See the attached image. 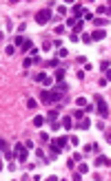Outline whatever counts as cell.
Listing matches in <instances>:
<instances>
[{
    "mask_svg": "<svg viewBox=\"0 0 111 181\" xmlns=\"http://www.w3.org/2000/svg\"><path fill=\"white\" fill-rule=\"evenodd\" d=\"M22 64H25V69H29V66L34 64V58H31V55H29V58H25V62H22Z\"/></svg>",
    "mask_w": 111,
    "mask_h": 181,
    "instance_id": "f1b7e54d",
    "label": "cell"
},
{
    "mask_svg": "<svg viewBox=\"0 0 111 181\" xmlns=\"http://www.w3.org/2000/svg\"><path fill=\"white\" fill-rule=\"evenodd\" d=\"M47 119H49V122H58V108H49Z\"/></svg>",
    "mask_w": 111,
    "mask_h": 181,
    "instance_id": "7c38bea8",
    "label": "cell"
},
{
    "mask_svg": "<svg viewBox=\"0 0 111 181\" xmlns=\"http://www.w3.org/2000/svg\"><path fill=\"white\" fill-rule=\"evenodd\" d=\"M104 38H107V31H104V29H96V31L89 35L91 42H100V40H104Z\"/></svg>",
    "mask_w": 111,
    "mask_h": 181,
    "instance_id": "277c9868",
    "label": "cell"
},
{
    "mask_svg": "<svg viewBox=\"0 0 111 181\" xmlns=\"http://www.w3.org/2000/svg\"><path fill=\"white\" fill-rule=\"evenodd\" d=\"M58 13H60V16H65V13H67V7H65V5H60V7H58Z\"/></svg>",
    "mask_w": 111,
    "mask_h": 181,
    "instance_id": "d6a6232c",
    "label": "cell"
},
{
    "mask_svg": "<svg viewBox=\"0 0 111 181\" xmlns=\"http://www.w3.org/2000/svg\"><path fill=\"white\" fill-rule=\"evenodd\" d=\"M51 128L53 130H60V122H51Z\"/></svg>",
    "mask_w": 111,
    "mask_h": 181,
    "instance_id": "74e56055",
    "label": "cell"
},
{
    "mask_svg": "<svg viewBox=\"0 0 111 181\" xmlns=\"http://www.w3.org/2000/svg\"><path fill=\"white\" fill-rule=\"evenodd\" d=\"M53 47L56 49H62V40H53Z\"/></svg>",
    "mask_w": 111,
    "mask_h": 181,
    "instance_id": "8d00e7d4",
    "label": "cell"
},
{
    "mask_svg": "<svg viewBox=\"0 0 111 181\" xmlns=\"http://www.w3.org/2000/svg\"><path fill=\"white\" fill-rule=\"evenodd\" d=\"M49 66H53V69H58V58H51V60H49Z\"/></svg>",
    "mask_w": 111,
    "mask_h": 181,
    "instance_id": "1f68e13d",
    "label": "cell"
},
{
    "mask_svg": "<svg viewBox=\"0 0 111 181\" xmlns=\"http://www.w3.org/2000/svg\"><path fill=\"white\" fill-rule=\"evenodd\" d=\"M96 108H98V113H100V117H109V106H107V102H104L102 95H96Z\"/></svg>",
    "mask_w": 111,
    "mask_h": 181,
    "instance_id": "7a4b0ae2",
    "label": "cell"
},
{
    "mask_svg": "<svg viewBox=\"0 0 111 181\" xmlns=\"http://www.w3.org/2000/svg\"><path fill=\"white\" fill-rule=\"evenodd\" d=\"M47 73H34V82H42Z\"/></svg>",
    "mask_w": 111,
    "mask_h": 181,
    "instance_id": "d4e9b609",
    "label": "cell"
},
{
    "mask_svg": "<svg viewBox=\"0 0 111 181\" xmlns=\"http://www.w3.org/2000/svg\"><path fill=\"white\" fill-rule=\"evenodd\" d=\"M0 152H2V155L7 157L9 161H11V159H13V155H11V152H9V144L5 139H0Z\"/></svg>",
    "mask_w": 111,
    "mask_h": 181,
    "instance_id": "5b68a950",
    "label": "cell"
},
{
    "mask_svg": "<svg viewBox=\"0 0 111 181\" xmlns=\"http://www.w3.org/2000/svg\"><path fill=\"white\" fill-rule=\"evenodd\" d=\"M85 117V110H73V117L71 119H82Z\"/></svg>",
    "mask_w": 111,
    "mask_h": 181,
    "instance_id": "7402d4cb",
    "label": "cell"
},
{
    "mask_svg": "<svg viewBox=\"0 0 111 181\" xmlns=\"http://www.w3.org/2000/svg\"><path fill=\"white\" fill-rule=\"evenodd\" d=\"M76 104H78V106H82V108H85L87 104H89V99H87V97H78V99H76Z\"/></svg>",
    "mask_w": 111,
    "mask_h": 181,
    "instance_id": "d6986e66",
    "label": "cell"
},
{
    "mask_svg": "<svg viewBox=\"0 0 111 181\" xmlns=\"http://www.w3.org/2000/svg\"><path fill=\"white\" fill-rule=\"evenodd\" d=\"M42 84H44V86H51V84H53V77H51V75H44Z\"/></svg>",
    "mask_w": 111,
    "mask_h": 181,
    "instance_id": "603a6c76",
    "label": "cell"
},
{
    "mask_svg": "<svg viewBox=\"0 0 111 181\" xmlns=\"http://www.w3.org/2000/svg\"><path fill=\"white\" fill-rule=\"evenodd\" d=\"M16 157H18V159H20V164H25V161H27V157H29V150H20V152H16Z\"/></svg>",
    "mask_w": 111,
    "mask_h": 181,
    "instance_id": "5bb4252c",
    "label": "cell"
},
{
    "mask_svg": "<svg viewBox=\"0 0 111 181\" xmlns=\"http://www.w3.org/2000/svg\"><path fill=\"white\" fill-rule=\"evenodd\" d=\"M96 166H107V168H109V166H111V159H109V157H104V155H100L98 159H96Z\"/></svg>",
    "mask_w": 111,
    "mask_h": 181,
    "instance_id": "30bf717a",
    "label": "cell"
},
{
    "mask_svg": "<svg viewBox=\"0 0 111 181\" xmlns=\"http://www.w3.org/2000/svg\"><path fill=\"white\" fill-rule=\"evenodd\" d=\"M51 20V9H40L38 13H36V22L38 25H47Z\"/></svg>",
    "mask_w": 111,
    "mask_h": 181,
    "instance_id": "3957f363",
    "label": "cell"
},
{
    "mask_svg": "<svg viewBox=\"0 0 111 181\" xmlns=\"http://www.w3.org/2000/svg\"><path fill=\"white\" fill-rule=\"evenodd\" d=\"M0 170H2V164H0Z\"/></svg>",
    "mask_w": 111,
    "mask_h": 181,
    "instance_id": "f35d334b",
    "label": "cell"
},
{
    "mask_svg": "<svg viewBox=\"0 0 111 181\" xmlns=\"http://www.w3.org/2000/svg\"><path fill=\"white\" fill-rule=\"evenodd\" d=\"M69 141H71V146H78V144H80V141H78V137H76V135H71V139H69Z\"/></svg>",
    "mask_w": 111,
    "mask_h": 181,
    "instance_id": "d590c367",
    "label": "cell"
},
{
    "mask_svg": "<svg viewBox=\"0 0 111 181\" xmlns=\"http://www.w3.org/2000/svg\"><path fill=\"white\" fill-rule=\"evenodd\" d=\"M60 152H62V150H60L58 146H56V144H53V141H51V155H53V157H58Z\"/></svg>",
    "mask_w": 111,
    "mask_h": 181,
    "instance_id": "ffe728a7",
    "label": "cell"
},
{
    "mask_svg": "<svg viewBox=\"0 0 111 181\" xmlns=\"http://www.w3.org/2000/svg\"><path fill=\"white\" fill-rule=\"evenodd\" d=\"M53 144H56V146H58L60 150H65V148L69 146V137H58V139L53 141Z\"/></svg>",
    "mask_w": 111,
    "mask_h": 181,
    "instance_id": "52a82bcc",
    "label": "cell"
},
{
    "mask_svg": "<svg viewBox=\"0 0 111 181\" xmlns=\"http://www.w3.org/2000/svg\"><path fill=\"white\" fill-rule=\"evenodd\" d=\"M34 146H36L34 141H25V148H27V150H34Z\"/></svg>",
    "mask_w": 111,
    "mask_h": 181,
    "instance_id": "836d02e7",
    "label": "cell"
},
{
    "mask_svg": "<svg viewBox=\"0 0 111 181\" xmlns=\"http://www.w3.org/2000/svg\"><path fill=\"white\" fill-rule=\"evenodd\" d=\"M71 11H73V18H78V20H80V16L85 13V9H82V5H73V7H71Z\"/></svg>",
    "mask_w": 111,
    "mask_h": 181,
    "instance_id": "8fae6325",
    "label": "cell"
},
{
    "mask_svg": "<svg viewBox=\"0 0 111 181\" xmlns=\"http://www.w3.org/2000/svg\"><path fill=\"white\" fill-rule=\"evenodd\" d=\"M53 90H58V93L65 95V93L69 90V86H67V82H56V84H53Z\"/></svg>",
    "mask_w": 111,
    "mask_h": 181,
    "instance_id": "ba28073f",
    "label": "cell"
},
{
    "mask_svg": "<svg viewBox=\"0 0 111 181\" xmlns=\"http://www.w3.org/2000/svg\"><path fill=\"white\" fill-rule=\"evenodd\" d=\"M5 53H7V55H13V53H16V47H7V49H5Z\"/></svg>",
    "mask_w": 111,
    "mask_h": 181,
    "instance_id": "4dcf8cb0",
    "label": "cell"
},
{
    "mask_svg": "<svg viewBox=\"0 0 111 181\" xmlns=\"http://www.w3.org/2000/svg\"><path fill=\"white\" fill-rule=\"evenodd\" d=\"M87 170H89V166H87V164H80V166H78V172H80V174H85Z\"/></svg>",
    "mask_w": 111,
    "mask_h": 181,
    "instance_id": "83f0119b",
    "label": "cell"
},
{
    "mask_svg": "<svg viewBox=\"0 0 111 181\" xmlns=\"http://www.w3.org/2000/svg\"><path fill=\"white\" fill-rule=\"evenodd\" d=\"M85 20H94V13H91V11H85V13H82V22H85Z\"/></svg>",
    "mask_w": 111,
    "mask_h": 181,
    "instance_id": "4316f807",
    "label": "cell"
},
{
    "mask_svg": "<svg viewBox=\"0 0 111 181\" xmlns=\"http://www.w3.org/2000/svg\"><path fill=\"white\" fill-rule=\"evenodd\" d=\"M82 27H85V22H82V20H78V22H76V27H73V31H71V33H76V35H78V31H82Z\"/></svg>",
    "mask_w": 111,
    "mask_h": 181,
    "instance_id": "ac0fdd59",
    "label": "cell"
},
{
    "mask_svg": "<svg viewBox=\"0 0 111 181\" xmlns=\"http://www.w3.org/2000/svg\"><path fill=\"white\" fill-rule=\"evenodd\" d=\"M22 42H25V38L18 35V38H13V47H22Z\"/></svg>",
    "mask_w": 111,
    "mask_h": 181,
    "instance_id": "44dd1931",
    "label": "cell"
},
{
    "mask_svg": "<svg viewBox=\"0 0 111 181\" xmlns=\"http://www.w3.org/2000/svg\"><path fill=\"white\" fill-rule=\"evenodd\" d=\"M27 106H29V108H36V99L29 97V99H27Z\"/></svg>",
    "mask_w": 111,
    "mask_h": 181,
    "instance_id": "e575fe53",
    "label": "cell"
},
{
    "mask_svg": "<svg viewBox=\"0 0 111 181\" xmlns=\"http://www.w3.org/2000/svg\"><path fill=\"white\" fill-rule=\"evenodd\" d=\"M89 126H91V122H89V119H85V117H82V119H80V124H78V128H80V130H89Z\"/></svg>",
    "mask_w": 111,
    "mask_h": 181,
    "instance_id": "2e32d148",
    "label": "cell"
},
{
    "mask_svg": "<svg viewBox=\"0 0 111 181\" xmlns=\"http://www.w3.org/2000/svg\"><path fill=\"white\" fill-rule=\"evenodd\" d=\"M71 126H73V119H71V115L62 117V122H60V128H65V130H71Z\"/></svg>",
    "mask_w": 111,
    "mask_h": 181,
    "instance_id": "8992f818",
    "label": "cell"
},
{
    "mask_svg": "<svg viewBox=\"0 0 111 181\" xmlns=\"http://www.w3.org/2000/svg\"><path fill=\"white\" fill-rule=\"evenodd\" d=\"M20 49L25 51V53H29V51L34 49V40H25V42H22V47H20Z\"/></svg>",
    "mask_w": 111,
    "mask_h": 181,
    "instance_id": "4fadbf2b",
    "label": "cell"
},
{
    "mask_svg": "<svg viewBox=\"0 0 111 181\" xmlns=\"http://www.w3.org/2000/svg\"><path fill=\"white\" fill-rule=\"evenodd\" d=\"M67 55H69L67 49H58V58H67Z\"/></svg>",
    "mask_w": 111,
    "mask_h": 181,
    "instance_id": "f546056e",
    "label": "cell"
},
{
    "mask_svg": "<svg viewBox=\"0 0 111 181\" xmlns=\"http://www.w3.org/2000/svg\"><path fill=\"white\" fill-rule=\"evenodd\" d=\"M65 75H67V71H65V69H56V73H53V80H56V82H62V80H65Z\"/></svg>",
    "mask_w": 111,
    "mask_h": 181,
    "instance_id": "9c48e42d",
    "label": "cell"
},
{
    "mask_svg": "<svg viewBox=\"0 0 111 181\" xmlns=\"http://www.w3.org/2000/svg\"><path fill=\"white\" fill-rule=\"evenodd\" d=\"M98 13H107V16H109V7H107V5H100V7H98Z\"/></svg>",
    "mask_w": 111,
    "mask_h": 181,
    "instance_id": "484cf974",
    "label": "cell"
},
{
    "mask_svg": "<svg viewBox=\"0 0 111 181\" xmlns=\"http://www.w3.org/2000/svg\"><path fill=\"white\" fill-rule=\"evenodd\" d=\"M109 69H111V66H109V60H104L102 64H100V71H102V73H107Z\"/></svg>",
    "mask_w": 111,
    "mask_h": 181,
    "instance_id": "cb8c5ba5",
    "label": "cell"
},
{
    "mask_svg": "<svg viewBox=\"0 0 111 181\" xmlns=\"http://www.w3.org/2000/svg\"><path fill=\"white\" fill-rule=\"evenodd\" d=\"M40 99L44 104H60L62 93H58V90H40Z\"/></svg>",
    "mask_w": 111,
    "mask_h": 181,
    "instance_id": "6da1fadb",
    "label": "cell"
},
{
    "mask_svg": "<svg viewBox=\"0 0 111 181\" xmlns=\"http://www.w3.org/2000/svg\"><path fill=\"white\" fill-rule=\"evenodd\" d=\"M42 124H44V117H42V115H36V117H34V126H36V128H40Z\"/></svg>",
    "mask_w": 111,
    "mask_h": 181,
    "instance_id": "e0dca14e",
    "label": "cell"
},
{
    "mask_svg": "<svg viewBox=\"0 0 111 181\" xmlns=\"http://www.w3.org/2000/svg\"><path fill=\"white\" fill-rule=\"evenodd\" d=\"M94 22H96V27H98V29H102L104 25H109V20H107V18H94Z\"/></svg>",
    "mask_w": 111,
    "mask_h": 181,
    "instance_id": "9a60e30c",
    "label": "cell"
}]
</instances>
